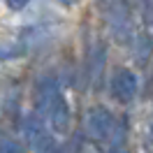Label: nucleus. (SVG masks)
Segmentation results:
<instances>
[{"instance_id": "obj_10", "label": "nucleus", "mask_w": 153, "mask_h": 153, "mask_svg": "<svg viewBox=\"0 0 153 153\" xmlns=\"http://www.w3.org/2000/svg\"><path fill=\"white\" fill-rule=\"evenodd\" d=\"M60 2H63V5H72L74 0H60Z\"/></svg>"}, {"instance_id": "obj_6", "label": "nucleus", "mask_w": 153, "mask_h": 153, "mask_svg": "<svg viewBox=\"0 0 153 153\" xmlns=\"http://www.w3.org/2000/svg\"><path fill=\"white\" fill-rule=\"evenodd\" d=\"M0 153H23V144L5 137V139H0Z\"/></svg>"}, {"instance_id": "obj_8", "label": "nucleus", "mask_w": 153, "mask_h": 153, "mask_svg": "<svg viewBox=\"0 0 153 153\" xmlns=\"http://www.w3.org/2000/svg\"><path fill=\"white\" fill-rule=\"evenodd\" d=\"M5 2H7V7H10L12 12H21V10H23V7L30 2V0H5Z\"/></svg>"}, {"instance_id": "obj_4", "label": "nucleus", "mask_w": 153, "mask_h": 153, "mask_svg": "<svg viewBox=\"0 0 153 153\" xmlns=\"http://www.w3.org/2000/svg\"><path fill=\"white\" fill-rule=\"evenodd\" d=\"M49 123H51V130L56 134H65L67 130H70V107H67V102L63 100V95H58L56 100H53V105L49 107Z\"/></svg>"}, {"instance_id": "obj_5", "label": "nucleus", "mask_w": 153, "mask_h": 153, "mask_svg": "<svg viewBox=\"0 0 153 153\" xmlns=\"http://www.w3.org/2000/svg\"><path fill=\"white\" fill-rule=\"evenodd\" d=\"M60 95L58 91V84L49 76V79H42L37 84V91H35V105H37V111L39 114H47L49 107L53 105V100Z\"/></svg>"}, {"instance_id": "obj_7", "label": "nucleus", "mask_w": 153, "mask_h": 153, "mask_svg": "<svg viewBox=\"0 0 153 153\" xmlns=\"http://www.w3.org/2000/svg\"><path fill=\"white\" fill-rule=\"evenodd\" d=\"M19 53H21V49H10V47H2L0 44V60H10V58L19 56Z\"/></svg>"}, {"instance_id": "obj_11", "label": "nucleus", "mask_w": 153, "mask_h": 153, "mask_svg": "<svg viewBox=\"0 0 153 153\" xmlns=\"http://www.w3.org/2000/svg\"><path fill=\"white\" fill-rule=\"evenodd\" d=\"M102 2H105V5H111V2H114V0H102Z\"/></svg>"}, {"instance_id": "obj_3", "label": "nucleus", "mask_w": 153, "mask_h": 153, "mask_svg": "<svg viewBox=\"0 0 153 153\" xmlns=\"http://www.w3.org/2000/svg\"><path fill=\"white\" fill-rule=\"evenodd\" d=\"M139 79L134 74L132 70H128V67H118L111 76V93H114L116 100H121V102H130L134 100L137 95V84Z\"/></svg>"}, {"instance_id": "obj_1", "label": "nucleus", "mask_w": 153, "mask_h": 153, "mask_svg": "<svg viewBox=\"0 0 153 153\" xmlns=\"http://www.w3.org/2000/svg\"><path fill=\"white\" fill-rule=\"evenodd\" d=\"M111 130H114V116L111 111L102 105L91 107L84 116V132L91 142H105L111 137Z\"/></svg>"}, {"instance_id": "obj_2", "label": "nucleus", "mask_w": 153, "mask_h": 153, "mask_svg": "<svg viewBox=\"0 0 153 153\" xmlns=\"http://www.w3.org/2000/svg\"><path fill=\"white\" fill-rule=\"evenodd\" d=\"M23 137H26V144H28L33 151H51V137H49L47 128H44V121L39 118V114H30L26 116L23 121Z\"/></svg>"}, {"instance_id": "obj_9", "label": "nucleus", "mask_w": 153, "mask_h": 153, "mask_svg": "<svg viewBox=\"0 0 153 153\" xmlns=\"http://www.w3.org/2000/svg\"><path fill=\"white\" fill-rule=\"evenodd\" d=\"M111 153H128V151H123V149H114Z\"/></svg>"}]
</instances>
